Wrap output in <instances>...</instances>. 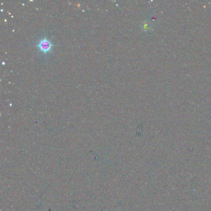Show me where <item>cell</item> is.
Returning <instances> with one entry per match:
<instances>
[{
	"instance_id": "cell-1",
	"label": "cell",
	"mask_w": 211,
	"mask_h": 211,
	"mask_svg": "<svg viewBox=\"0 0 211 211\" xmlns=\"http://www.w3.org/2000/svg\"><path fill=\"white\" fill-rule=\"evenodd\" d=\"M37 46L39 48L40 51H42L43 53H46L51 50V48L53 47V44L49 40L45 38L39 41Z\"/></svg>"
}]
</instances>
